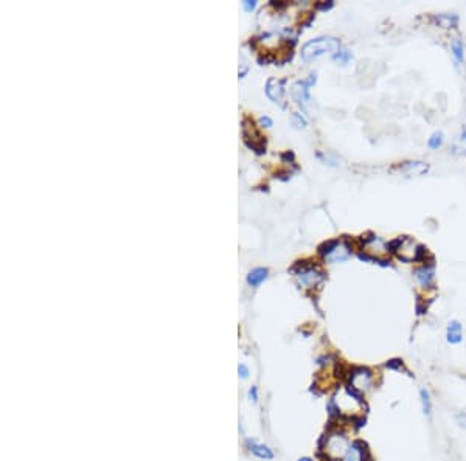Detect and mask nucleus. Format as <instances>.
Instances as JSON below:
<instances>
[{
  "label": "nucleus",
  "instance_id": "f257e3e1",
  "mask_svg": "<svg viewBox=\"0 0 466 461\" xmlns=\"http://www.w3.org/2000/svg\"><path fill=\"white\" fill-rule=\"evenodd\" d=\"M339 51V40L336 38H317L302 47V59L305 62H311L312 59L319 58L325 53H337Z\"/></svg>",
  "mask_w": 466,
  "mask_h": 461
},
{
  "label": "nucleus",
  "instance_id": "f03ea898",
  "mask_svg": "<svg viewBox=\"0 0 466 461\" xmlns=\"http://www.w3.org/2000/svg\"><path fill=\"white\" fill-rule=\"evenodd\" d=\"M314 82H315V73L310 75L308 79L295 82L291 89V95H292L294 101L297 103L300 107H303V109H306V104H308V101H310V87Z\"/></svg>",
  "mask_w": 466,
  "mask_h": 461
},
{
  "label": "nucleus",
  "instance_id": "7ed1b4c3",
  "mask_svg": "<svg viewBox=\"0 0 466 461\" xmlns=\"http://www.w3.org/2000/svg\"><path fill=\"white\" fill-rule=\"evenodd\" d=\"M348 447H350V444H348L347 436H344V435H333V436L328 438V443H326V449L325 450L334 458H341V457L344 458Z\"/></svg>",
  "mask_w": 466,
  "mask_h": 461
},
{
  "label": "nucleus",
  "instance_id": "20e7f679",
  "mask_svg": "<svg viewBox=\"0 0 466 461\" xmlns=\"http://www.w3.org/2000/svg\"><path fill=\"white\" fill-rule=\"evenodd\" d=\"M297 278H299V283H300L302 286H305V287H312V286H315V284H319V283L323 280V278H325V275H323L320 270L314 269V267H306V269H302V270L299 272Z\"/></svg>",
  "mask_w": 466,
  "mask_h": 461
},
{
  "label": "nucleus",
  "instance_id": "39448f33",
  "mask_svg": "<svg viewBox=\"0 0 466 461\" xmlns=\"http://www.w3.org/2000/svg\"><path fill=\"white\" fill-rule=\"evenodd\" d=\"M373 382V376H372V371H368L365 368H357L353 376H351V384H353V388H356L357 391L361 390H367L370 385Z\"/></svg>",
  "mask_w": 466,
  "mask_h": 461
},
{
  "label": "nucleus",
  "instance_id": "423d86ee",
  "mask_svg": "<svg viewBox=\"0 0 466 461\" xmlns=\"http://www.w3.org/2000/svg\"><path fill=\"white\" fill-rule=\"evenodd\" d=\"M284 79H275L271 78L266 84V93L268 96L275 101V103H281L283 101V95H284V89H283Z\"/></svg>",
  "mask_w": 466,
  "mask_h": 461
},
{
  "label": "nucleus",
  "instance_id": "0eeeda50",
  "mask_svg": "<svg viewBox=\"0 0 466 461\" xmlns=\"http://www.w3.org/2000/svg\"><path fill=\"white\" fill-rule=\"evenodd\" d=\"M398 168L407 176H423L429 171V165L425 162H406Z\"/></svg>",
  "mask_w": 466,
  "mask_h": 461
},
{
  "label": "nucleus",
  "instance_id": "6e6552de",
  "mask_svg": "<svg viewBox=\"0 0 466 461\" xmlns=\"http://www.w3.org/2000/svg\"><path fill=\"white\" fill-rule=\"evenodd\" d=\"M365 454H367L365 444H362L361 441H356L348 447L344 461H365Z\"/></svg>",
  "mask_w": 466,
  "mask_h": 461
},
{
  "label": "nucleus",
  "instance_id": "1a4fd4ad",
  "mask_svg": "<svg viewBox=\"0 0 466 461\" xmlns=\"http://www.w3.org/2000/svg\"><path fill=\"white\" fill-rule=\"evenodd\" d=\"M351 255V250H350V245L348 244H345V242H339L337 245H336V249L326 256L325 260H328V261H331V263H341V261H345L348 256Z\"/></svg>",
  "mask_w": 466,
  "mask_h": 461
},
{
  "label": "nucleus",
  "instance_id": "9d476101",
  "mask_svg": "<svg viewBox=\"0 0 466 461\" xmlns=\"http://www.w3.org/2000/svg\"><path fill=\"white\" fill-rule=\"evenodd\" d=\"M448 342L452 343V345H459L463 339V332H462V325L459 321H451L448 325Z\"/></svg>",
  "mask_w": 466,
  "mask_h": 461
},
{
  "label": "nucleus",
  "instance_id": "9b49d317",
  "mask_svg": "<svg viewBox=\"0 0 466 461\" xmlns=\"http://www.w3.org/2000/svg\"><path fill=\"white\" fill-rule=\"evenodd\" d=\"M415 278L420 281L421 286L425 287H429L432 280H433V267L429 266V267H421V269H417L415 270Z\"/></svg>",
  "mask_w": 466,
  "mask_h": 461
},
{
  "label": "nucleus",
  "instance_id": "f8f14e48",
  "mask_svg": "<svg viewBox=\"0 0 466 461\" xmlns=\"http://www.w3.org/2000/svg\"><path fill=\"white\" fill-rule=\"evenodd\" d=\"M432 19L440 28H444V30L454 28V27H457V24H459V17L454 16V14L452 16H449V14H438V16H433Z\"/></svg>",
  "mask_w": 466,
  "mask_h": 461
},
{
  "label": "nucleus",
  "instance_id": "ddd939ff",
  "mask_svg": "<svg viewBox=\"0 0 466 461\" xmlns=\"http://www.w3.org/2000/svg\"><path fill=\"white\" fill-rule=\"evenodd\" d=\"M451 153L454 155H462L466 154V127L460 131V134L455 137V140L451 146Z\"/></svg>",
  "mask_w": 466,
  "mask_h": 461
},
{
  "label": "nucleus",
  "instance_id": "4468645a",
  "mask_svg": "<svg viewBox=\"0 0 466 461\" xmlns=\"http://www.w3.org/2000/svg\"><path fill=\"white\" fill-rule=\"evenodd\" d=\"M268 278V269H263V267H258V269L252 270L247 276V281L250 286H258L260 283H263Z\"/></svg>",
  "mask_w": 466,
  "mask_h": 461
},
{
  "label": "nucleus",
  "instance_id": "2eb2a0df",
  "mask_svg": "<svg viewBox=\"0 0 466 461\" xmlns=\"http://www.w3.org/2000/svg\"><path fill=\"white\" fill-rule=\"evenodd\" d=\"M249 446H250V450H252V452L255 454L258 458H263V460H272V458H273L272 450H271L268 446L257 444V443H249Z\"/></svg>",
  "mask_w": 466,
  "mask_h": 461
},
{
  "label": "nucleus",
  "instance_id": "dca6fc26",
  "mask_svg": "<svg viewBox=\"0 0 466 461\" xmlns=\"http://www.w3.org/2000/svg\"><path fill=\"white\" fill-rule=\"evenodd\" d=\"M420 399H421V407H423V413L426 416L432 415V401H430V394L426 388L420 390Z\"/></svg>",
  "mask_w": 466,
  "mask_h": 461
},
{
  "label": "nucleus",
  "instance_id": "f3484780",
  "mask_svg": "<svg viewBox=\"0 0 466 461\" xmlns=\"http://www.w3.org/2000/svg\"><path fill=\"white\" fill-rule=\"evenodd\" d=\"M451 47H452V53H454L455 59H457V62H463V44H462V40L459 38H455L452 40Z\"/></svg>",
  "mask_w": 466,
  "mask_h": 461
},
{
  "label": "nucleus",
  "instance_id": "a211bd4d",
  "mask_svg": "<svg viewBox=\"0 0 466 461\" xmlns=\"http://www.w3.org/2000/svg\"><path fill=\"white\" fill-rule=\"evenodd\" d=\"M441 143H443V134H441V132H435V134H433V135L429 138V146H430L432 149L440 148Z\"/></svg>",
  "mask_w": 466,
  "mask_h": 461
},
{
  "label": "nucleus",
  "instance_id": "6ab92c4d",
  "mask_svg": "<svg viewBox=\"0 0 466 461\" xmlns=\"http://www.w3.org/2000/svg\"><path fill=\"white\" fill-rule=\"evenodd\" d=\"M350 58H351V53H350L348 50H342V51H337L336 55H334V59L337 61V62H347Z\"/></svg>",
  "mask_w": 466,
  "mask_h": 461
},
{
  "label": "nucleus",
  "instance_id": "aec40b11",
  "mask_svg": "<svg viewBox=\"0 0 466 461\" xmlns=\"http://www.w3.org/2000/svg\"><path fill=\"white\" fill-rule=\"evenodd\" d=\"M402 244V239L401 238H398V239H395V241H391V242H388L387 244V249L390 250V252H398V249H399V245Z\"/></svg>",
  "mask_w": 466,
  "mask_h": 461
},
{
  "label": "nucleus",
  "instance_id": "412c9836",
  "mask_svg": "<svg viewBox=\"0 0 466 461\" xmlns=\"http://www.w3.org/2000/svg\"><path fill=\"white\" fill-rule=\"evenodd\" d=\"M292 121L295 123V126H297V127H305V126H306V121L302 118V116H300L297 112L292 114Z\"/></svg>",
  "mask_w": 466,
  "mask_h": 461
},
{
  "label": "nucleus",
  "instance_id": "4be33fe9",
  "mask_svg": "<svg viewBox=\"0 0 466 461\" xmlns=\"http://www.w3.org/2000/svg\"><path fill=\"white\" fill-rule=\"evenodd\" d=\"M242 5H244V8L247 9V11H252V9L257 6V2H255V0H246V2H242Z\"/></svg>",
  "mask_w": 466,
  "mask_h": 461
},
{
  "label": "nucleus",
  "instance_id": "5701e85b",
  "mask_svg": "<svg viewBox=\"0 0 466 461\" xmlns=\"http://www.w3.org/2000/svg\"><path fill=\"white\" fill-rule=\"evenodd\" d=\"M401 365H402L401 360H390V362L386 363L387 368H401Z\"/></svg>",
  "mask_w": 466,
  "mask_h": 461
},
{
  "label": "nucleus",
  "instance_id": "b1692460",
  "mask_svg": "<svg viewBox=\"0 0 466 461\" xmlns=\"http://www.w3.org/2000/svg\"><path fill=\"white\" fill-rule=\"evenodd\" d=\"M260 123H261L263 126H266V127H269V126H272V120L269 118V116H261V120H260Z\"/></svg>",
  "mask_w": 466,
  "mask_h": 461
},
{
  "label": "nucleus",
  "instance_id": "393cba45",
  "mask_svg": "<svg viewBox=\"0 0 466 461\" xmlns=\"http://www.w3.org/2000/svg\"><path fill=\"white\" fill-rule=\"evenodd\" d=\"M333 6V2H328V3H317L315 8L317 9H330Z\"/></svg>",
  "mask_w": 466,
  "mask_h": 461
},
{
  "label": "nucleus",
  "instance_id": "a878e982",
  "mask_svg": "<svg viewBox=\"0 0 466 461\" xmlns=\"http://www.w3.org/2000/svg\"><path fill=\"white\" fill-rule=\"evenodd\" d=\"M457 420H459L460 425H465V427H466V413H462V415H459V416H457Z\"/></svg>",
  "mask_w": 466,
  "mask_h": 461
},
{
  "label": "nucleus",
  "instance_id": "bb28decb",
  "mask_svg": "<svg viewBox=\"0 0 466 461\" xmlns=\"http://www.w3.org/2000/svg\"><path fill=\"white\" fill-rule=\"evenodd\" d=\"M239 373H241V376H242V378H247L249 371H247L246 365H239Z\"/></svg>",
  "mask_w": 466,
  "mask_h": 461
},
{
  "label": "nucleus",
  "instance_id": "cd10ccee",
  "mask_svg": "<svg viewBox=\"0 0 466 461\" xmlns=\"http://www.w3.org/2000/svg\"><path fill=\"white\" fill-rule=\"evenodd\" d=\"M250 396L253 398V401H257V390L255 388H252V391H250Z\"/></svg>",
  "mask_w": 466,
  "mask_h": 461
},
{
  "label": "nucleus",
  "instance_id": "c85d7f7f",
  "mask_svg": "<svg viewBox=\"0 0 466 461\" xmlns=\"http://www.w3.org/2000/svg\"><path fill=\"white\" fill-rule=\"evenodd\" d=\"M299 461H312V460H310V458H302V460H299Z\"/></svg>",
  "mask_w": 466,
  "mask_h": 461
}]
</instances>
